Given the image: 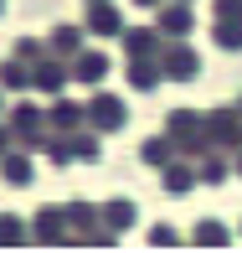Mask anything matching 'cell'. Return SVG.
I'll list each match as a JSON object with an SVG mask.
<instances>
[{
    "label": "cell",
    "mask_w": 242,
    "mask_h": 253,
    "mask_svg": "<svg viewBox=\"0 0 242 253\" xmlns=\"http://www.w3.org/2000/svg\"><path fill=\"white\" fill-rule=\"evenodd\" d=\"M160 73H165V78H175V83H191V78L201 73V57H196L191 47H170L165 57H160Z\"/></svg>",
    "instance_id": "obj_1"
},
{
    "label": "cell",
    "mask_w": 242,
    "mask_h": 253,
    "mask_svg": "<svg viewBox=\"0 0 242 253\" xmlns=\"http://www.w3.org/2000/svg\"><path fill=\"white\" fill-rule=\"evenodd\" d=\"M206 134H216L222 145H237V140H242V114H232V109H216L211 119H206Z\"/></svg>",
    "instance_id": "obj_2"
},
{
    "label": "cell",
    "mask_w": 242,
    "mask_h": 253,
    "mask_svg": "<svg viewBox=\"0 0 242 253\" xmlns=\"http://www.w3.org/2000/svg\"><path fill=\"white\" fill-rule=\"evenodd\" d=\"M88 119H93L98 129H119V124H124V103L103 93V98H93V103H88Z\"/></svg>",
    "instance_id": "obj_3"
},
{
    "label": "cell",
    "mask_w": 242,
    "mask_h": 253,
    "mask_svg": "<svg viewBox=\"0 0 242 253\" xmlns=\"http://www.w3.org/2000/svg\"><path fill=\"white\" fill-rule=\"evenodd\" d=\"M211 42H216L222 52H242V16H216Z\"/></svg>",
    "instance_id": "obj_4"
},
{
    "label": "cell",
    "mask_w": 242,
    "mask_h": 253,
    "mask_svg": "<svg viewBox=\"0 0 242 253\" xmlns=\"http://www.w3.org/2000/svg\"><path fill=\"white\" fill-rule=\"evenodd\" d=\"M191 26H196V16H191V5H186V0L160 10V31H165V37H186Z\"/></svg>",
    "instance_id": "obj_5"
},
{
    "label": "cell",
    "mask_w": 242,
    "mask_h": 253,
    "mask_svg": "<svg viewBox=\"0 0 242 253\" xmlns=\"http://www.w3.org/2000/svg\"><path fill=\"white\" fill-rule=\"evenodd\" d=\"M72 78H83V83H103V78H108V57L83 52V57H77V67H72Z\"/></svg>",
    "instance_id": "obj_6"
},
{
    "label": "cell",
    "mask_w": 242,
    "mask_h": 253,
    "mask_svg": "<svg viewBox=\"0 0 242 253\" xmlns=\"http://www.w3.org/2000/svg\"><path fill=\"white\" fill-rule=\"evenodd\" d=\"M160 170H165V191H170V197H186V191L196 186V170L191 166H160Z\"/></svg>",
    "instance_id": "obj_7"
},
{
    "label": "cell",
    "mask_w": 242,
    "mask_h": 253,
    "mask_svg": "<svg viewBox=\"0 0 242 253\" xmlns=\"http://www.w3.org/2000/svg\"><path fill=\"white\" fill-rule=\"evenodd\" d=\"M88 26H93L98 37H113V31H119V10L103 5V0H93V16H88Z\"/></svg>",
    "instance_id": "obj_8"
},
{
    "label": "cell",
    "mask_w": 242,
    "mask_h": 253,
    "mask_svg": "<svg viewBox=\"0 0 242 253\" xmlns=\"http://www.w3.org/2000/svg\"><path fill=\"white\" fill-rule=\"evenodd\" d=\"M196 243H201V248H227V227L206 217V222H196Z\"/></svg>",
    "instance_id": "obj_9"
},
{
    "label": "cell",
    "mask_w": 242,
    "mask_h": 253,
    "mask_svg": "<svg viewBox=\"0 0 242 253\" xmlns=\"http://www.w3.org/2000/svg\"><path fill=\"white\" fill-rule=\"evenodd\" d=\"M175 140H144V166H170Z\"/></svg>",
    "instance_id": "obj_10"
},
{
    "label": "cell",
    "mask_w": 242,
    "mask_h": 253,
    "mask_svg": "<svg viewBox=\"0 0 242 253\" xmlns=\"http://www.w3.org/2000/svg\"><path fill=\"white\" fill-rule=\"evenodd\" d=\"M129 83H134V88H155V83H160V67H149V57H139V62L129 67Z\"/></svg>",
    "instance_id": "obj_11"
},
{
    "label": "cell",
    "mask_w": 242,
    "mask_h": 253,
    "mask_svg": "<svg viewBox=\"0 0 242 253\" xmlns=\"http://www.w3.org/2000/svg\"><path fill=\"white\" fill-rule=\"evenodd\" d=\"M103 217H108L113 227H129V222H134V202H108V207H103Z\"/></svg>",
    "instance_id": "obj_12"
},
{
    "label": "cell",
    "mask_w": 242,
    "mask_h": 253,
    "mask_svg": "<svg viewBox=\"0 0 242 253\" xmlns=\"http://www.w3.org/2000/svg\"><path fill=\"white\" fill-rule=\"evenodd\" d=\"M0 170H5L10 181H31V160H21V155H10V150H5V166H0Z\"/></svg>",
    "instance_id": "obj_13"
},
{
    "label": "cell",
    "mask_w": 242,
    "mask_h": 253,
    "mask_svg": "<svg viewBox=\"0 0 242 253\" xmlns=\"http://www.w3.org/2000/svg\"><path fill=\"white\" fill-rule=\"evenodd\" d=\"M196 181H227V160H201V170H196Z\"/></svg>",
    "instance_id": "obj_14"
},
{
    "label": "cell",
    "mask_w": 242,
    "mask_h": 253,
    "mask_svg": "<svg viewBox=\"0 0 242 253\" xmlns=\"http://www.w3.org/2000/svg\"><path fill=\"white\" fill-rule=\"evenodd\" d=\"M124 42H129V52H155V47H160V42H155V31H129Z\"/></svg>",
    "instance_id": "obj_15"
},
{
    "label": "cell",
    "mask_w": 242,
    "mask_h": 253,
    "mask_svg": "<svg viewBox=\"0 0 242 253\" xmlns=\"http://www.w3.org/2000/svg\"><path fill=\"white\" fill-rule=\"evenodd\" d=\"M36 238H41V243H47V238L57 243V212H41L36 217Z\"/></svg>",
    "instance_id": "obj_16"
},
{
    "label": "cell",
    "mask_w": 242,
    "mask_h": 253,
    "mask_svg": "<svg viewBox=\"0 0 242 253\" xmlns=\"http://www.w3.org/2000/svg\"><path fill=\"white\" fill-rule=\"evenodd\" d=\"M36 83H41V88H62V83H67V73H62V67H41Z\"/></svg>",
    "instance_id": "obj_17"
},
{
    "label": "cell",
    "mask_w": 242,
    "mask_h": 253,
    "mask_svg": "<svg viewBox=\"0 0 242 253\" xmlns=\"http://www.w3.org/2000/svg\"><path fill=\"white\" fill-rule=\"evenodd\" d=\"M0 243H21V222L16 217H0Z\"/></svg>",
    "instance_id": "obj_18"
},
{
    "label": "cell",
    "mask_w": 242,
    "mask_h": 253,
    "mask_svg": "<svg viewBox=\"0 0 242 253\" xmlns=\"http://www.w3.org/2000/svg\"><path fill=\"white\" fill-rule=\"evenodd\" d=\"M21 83H26V73H21V67H0V88H21Z\"/></svg>",
    "instance_id": "obj_19"
},
{
    "label": "cell",
    "mask_w": 242,
    "mask_h": 253,
    "mask_svg": "<svg viewBox=\"0 0 242 253\" xmlns=\"http://www.w3.org/2000/svg\"><path fill=\"white\" fill-rule=\"evenodd\" d=\"M77 160H88V166H93V160H98V145L93 140H77V150H72Z\"/></svg>",
    "instance_id": "obj_20"
},
{
    "label": "cell",
    "mask_w": 242,
    "mask_h": 253,
    "mask_svg": "<svg viewBox=\"0 0 242 253\" xmlns=\"http://www.w3.org/2000/svg\"><path fill=\"white\" fill-rule=\"evenodd\" d=\"M57 47L72 52V47H77V31H72V26H62V31H57Z\"/></svg>",
    "instance_id": "obj_21"
},
{
    "label": "cell",
    "mask_w": 242,
    "mask_h": 253,
    "mask_svg": "<svg viewBox=\"0 0 242 253\" xmlns=\"http://www.w3.org/2000/svg\"><path fill=\"white\" fill-rule=\"evenodd\" d=\"M77 119H83V114H77L72 103H62V109H57V124H77Z\"/></svg>",
    "instance_id": "obj_22"
},
{
    "label": "cell",
    "mask_w": 242,
    "mask_h": 253,
    "mask_svg": "<svg viewBox=\"0 0 242 253\" xmlns=\"http://www.w3.org/2000/svg\"><path fill=\"white\" fill-rule=\"evenodd\" d=\"M10 150V129H0V155H5Z\"/></svg>",
    "instance_id": "obj_23"
},
{
    "label": "cell",
    "mask_w": 242,
    "mask_h": 253,
    "mask_svg": "<svg viewBox=\"0 0 242 253\" xmlns=\"http://www.w3.org/2000/svg\"><path fill=\"white\" fill-rule=\"evenodd\" d=\"M139 5H160V0H139Z\"/></svg>",
    "instance_id": "obj_24"
},
{
    "label": "cell",
    "mask_w": 242,
    "mask_h": 253,
    "mask_svg": "<svg viewBox=\"0 0 242 253\" xmlns=\"http://www.w3.org/2000/svg\"><path fill=\"white\" fill-rule=\"evenodd\" d=\"M237 170H242V155H237Z\"/></svg>",
    "instance_id": "obj_25"
},
{
    "label": "cell",
    "mask_w": 242,
    "mask_h": 253,
    "mask_svg": "<svg viewBox=\"0 0 242 253\" xmlns=\"http://www.w3.org/2000/svg\"><path fill=\"white\" fill-rule=\"evenodd\" d=\"M237 114H242V98H237Z\"/></svg>",
    "instance_id": "obj_26"
}]
</instances>
